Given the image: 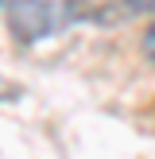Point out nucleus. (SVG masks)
Listing matches in <instances>:
<instances>
[{
  "instance_id": "nucleus-1",
  "label": "nucleus",
  "mask_w": 155,
  "mask_h": 159,
  "mask_svg": "<svg viewBox=\"0 0 155 159\" xmlns=\"http://www.w3.org/2000/svg\"><path fill=\"white\" fill-rule=\"evenodd\" d=\"M8 27L23 43H35L54 27V4L51 0H8Z\"/></svg>"
},
{
  "instance_id": "nucleus-2",
  "label": "nucleus",
  "mask_w": 155,
  "mask_h": 159,
  "mask_svg": "<svg viewBox=\"0 0 155 159\" xmlns=\"http://www.w3.org/2000/svg\"><path fill=\"white\" fill-rule=\"evenodd\" d=\"M144 54H147V58L155 62V23L147 27V35H144Z\"/></svg>"
},
{
  "instance_id": "nucleus-3",
  "label": "nucleus",
  "mask_w": 155,
  "mask_h": 159,
  "mask_svg": "<svg viewBox=\"0 0 155 159\" xmlns=\"http://www.w3.org/2000/svg\"><path fill=\"white\" fill-rule=\"evenodd\" d=\"M132 8H140V12H155V0H128Z\"/></svg>"
},
{
  "instance_id": "nucleus-4",
  "label": "nucleus",
  "mask_w": 155,
  "mask_h": 159,
  "mask_svg": "<svg viewBox=\"0 0 155 159\" xmlns=\"http://www.w3.org/2000/svg\"><path fill=\"white\" fill-rule=\"evenodd\" d=\"M0 4H4V0H0Z\"/></svg>"
}]
</instances>
